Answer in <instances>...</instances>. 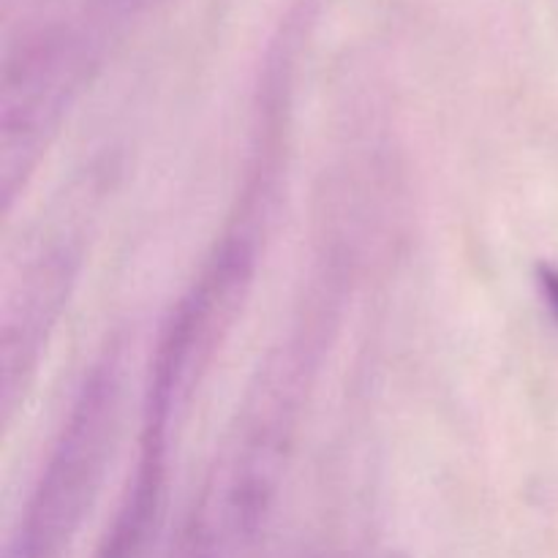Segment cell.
I'll return each instance as SVG.
<instances>
[{
    "label": "cell",
    "mask_w": 558,
    "mask_h": 558,
    "mask_svg": "<svg viewBox=\"0 0 558 558\" xmlns=\"http://www.w3.org/2000/svg\"><path fill=\"white\" fill-rule=\"evenodd\" d=\"M123 401V343L112 341L82 379L49 447L3 558H65L101 488Z\"/></svg>",
    "instance_id": "obj_1"
},
{
    "label": "cell",
    "mask_w": 558,
    "mask_h": 558,
    "mask_svg": "<svg viewBox=\"0 0 558 558\" xmlns=\"http://www.w3.org/2000/svg\"><path fill=\"white\" fill-rule=\"evenodd\" d=\"M96 52L93 31L52 27L27 41L5 69L0 120V191L5 210L52 145Z\"/></svg>",
    "instance_id": "obj_2"
},
{
    "label": "cell",
    "mask_w": 558,
    "mask_h": 558,
    "mask_svg": "<svg viewBox=\"0 0 558 558\" xmlns=\"http://www.w3.org/2000/svg\"><path fill=\"white\" fill-rule=\"evenodd\" d=\"M82 265L76 229L47 234L38 254L22 270L3 319V414H14L16 401L31 385L47 338L58 325Z\"/></svg>",
    "instance_id": "obj_3"
},
{
    "label": "cell",
    "mask_w": 558,
    "mask_h": 558,
    "mask_svg": "<svg viewBox=\"0 0 558 558\" xmlns=\"http://www.w3.org/2000/svg\"><path fill=\"white\" fill-rule=\"evenodd\" d=\"M169 463L136 461L93 558H153L167 505Z\"/></svg>",
    "instance_id": "obj_4"
},
{
    "label": "cell",
    "mask_w": 558,
    "mask_h": 558,
    "mask_svg": "<svg viewBox=\"0 0 558 558\" xmlns=\"http://www.w3.org/2000/svg\"><path fill=\"white\" fill-rule=\"evenodd\" d=\"M238 554L240 550L205 515L196 512L180 539L178 558H234Z\"/></svg>",
    "instance_id": "obj_5"
},
{
    "label": "cell",
    "mask_w": 558,
    "mask_h": 558,
    "mask_svg": "<svg viewBox=\"0 0 558 558\" xmlns=\"http://www.w3.org/2000/svg\"><path fill=\"white\" fill-rule=\"evenodd\" d=\"M537 283H539V292H543L545 303H548V308L554 311V316L558 319V267L539 265L537 267Z\"/></svg>",
    "instance_id": "obj_6"
},
{
    "label": "cell",
    "mask_w": 558,
    "mask_h": 558,
    "mask_svg": "<svg viewBox=\"0 0 558 558\" xmlns=\"http://www.w3.org/2000/svg\"><path fill=\"white\" fill-rule=\"evenodd\" d=\"M118 3L123 11H134V9H140L142 3H147V0H118Z\"/></svg>",
    "instance_id": "obj_7"
}]
</instances>
